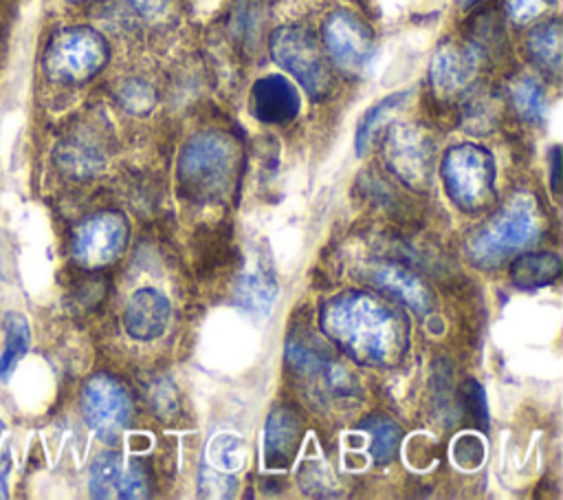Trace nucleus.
Segmentation results:
<instances>
[{
	"mask_svg": "<svg viewBox=\"0 0 563 500\" xmlns=\"http://www.w3.org/2000/svg\"><path fill=\"white\" fill-rule=\"evenodd\" d=\"M321 330L361 366H396L407 352V322L380 297L345 291L321 306Z\"/></svg>",
	"mask_w": 563,
	"mask_h": 500,
	"instance_id": "f257e3e1",
	"label": "nucleus"
},
{
	"mask_svg": "<svg viewBox=\"0 0 563 500\" xmlns=\"http://www.w3.org/2000/svg\"><path fill=\"white\" fill-rule=\"evenodd\" d=\"M242 148L224 130H205L183 145L176 178L183 196L198 205L222 203L238 185Z\"/></svg>",
	"mask_w": 563,
	"mask_h": 500,
	"instance_id": "f03ea898",
	"label": "nucleus"
},
{
	"mask_svg": "<svg viewBox=\"0 0 563 500\" xmlns=\"http://www.w3.org/2000/svg\"><path fill=\"white\" fill-rule=\"evenodd\" d=\"M541 231L537 203L530 194H515L493 218L466 240V256L479 269L499 267L510 253L534 242Z\"/></svg>",
	"mask_w": 563,
	"mask_h": 500,
	"instance_id": "7ed1b4c3",
	"label": "nucleus"
},
{
	"mask_svg": "<svg viewBox=\"0 0 563 500\" xmlns=\"http://www.w3.org/2000/svg\"><path fill=\"white\" fill-rule=\"evenodd\" d=\"M440 174L451 203L466 214L488 209L495 198V159L482 145L457 143L449 148Z\"/></svg>",
	"mask_w": 563,
	"mask_h": 500,
	"instance_id": "20e7f679",
	"label": "nucleus"
},
{
	"mask_svg": "<svg viewBox=\"0 0 563 500\" xmlns=\"http://www.w3.org/2000/svg\"><path fill=\"white\" fill-rule=\"evenodd\" d=\"M110 48L101 33L90 26L57 31L44 51V73L57 84L77 86L92 79L108 62Z\"/></svg>",
	"mask_w": 563,
	"mask_h": 500,
	"instance_id": "39448f33",
	"label": "nucleus"
},
{
	"mask_svg": "<svg viewBox=\"0 0 563 500\" xmlns=\"http://www.w3.org/2000/svg\"><path fill=\"white\" fill-rule=\"evenodd\" d=\"M273 59L288 70L312 99H323L332 90V68L314 40V35L301 26H279L271 35Z\"/></svg>",
	"mask_w": 563,
	"mask_h": 500,
	"instance_id": "423d86ee",
	"label": "nucleus"
},
{
	"mask_svg": "<svg viewBox=\"0 0 563 500\" xmlns=\"http://www.w3.org/2000/svg\"><path fill=\"white\" fill-rule=\"evenodd\" d=\"M385 163L389 172L409 189L422 192L433 178V141L420 126L394 123L385 137Z\"/></svg>",
	"mask_w": 563,
	"mask_h": 500,
	"instance_id": "0eeeda50",
	"label": "nucleus"
},
{
	"mask_svg": "<svg viewBox=\"0 0 563 500\" xmlns=\"http://www.w3.org/2000/svg\"><path fill=\"white\" fill-rule=\"evenodd\" d=\"M128 236V218L121 211H97L75 227L70 238L73 260L84 269H101L125 251Z\"/></svg>",
	"mask_w": 563,
	"mask_h": 500,
	"instance_id": "6e6552de",
	"label": "nucleus"
},
{
	"mask_svg": "<svg viewBox=\"0 0 563 500\" xmlns=\"http://www.w3.org/2000/svg\"><path fill=\"white\" fill-rule=\"evenodd\" d=\"M81 414L103 441H117L130 425L132 403L125 388L110 374H95L81 390Z\"/></svg>",
	"mask_w": 563,
	"mask_h": 500,
	"instance_id": "1a4fd4ad",
	"label": "nucleus"
},
{
	"mask_svg": "<svg viewBox=\"0 0 563 500\" xmlns=\"http://www.w3.org/2000/svg\"><path fill=\"white\" fill-rule=\"evenodd\" d=\"M323 44L334 66L347 77L361 75L374 53L369 26L350 11H334L323 22Z\"/></svg>",
	"mask_w": 563,
	"mask_h": 500,
	"instance_id": "9d476101",
	"label": "nucleus"
},
{
	"mask_svg": "<svg viewBox=\"0 0 563 500\" xmlns=\"http://www.w3.org/2000/svg\"><path fill=\"white\" fill-rule=\"evenodd\" d=\"M90 493L95 498H147L152 482L145 465L139 458L123 460L119 454H101L90 465Z\"/></svg>",
	"mask_w": 563,
	"mask_h": 500,
	"instance_id": "9b49d317",
	"label": "nucleus"
},
{
	"mask_svg": "<svg viewBox=\"0 0 563 500\" xmlns=\"http://www.w3.org/2000/svg\"><path fill=\"white\" fill-rule=\"evenodd\" d=\"M479 66V53L473 44L444 42L438 46L429 77L431 86L440 97H457L471 88Z\"/></svg>",
	"mask_w": 563,
	"mask_h": 500,
	"instance_id": "f8f14e48",
	"label": "nucleus"
},
{
	"mask_svg": "<svg viewBox=\"0 0 563 500\" xmlns=\"http://www.w3.org/2000/svg\"><path fill=\"white\" fill-rule=\"evenodd\" d=\"M303 438L301 416L288 407L279 405L271 412L264 432V458L268 469H286L295 460Z\"/></svg>",
	"mask_w": 563,
	"mask_h": 500,
	"instance_id": "ddd939ff",
	"label": "nucleus"
},
{
	"mask_svg": "<svg viewBox=\"0 0 563 500\" xmlns=\"http://www.w3.org/2000/svg\"><path fill=\"white\" fill-rule=\"evenodd\" d=\"M169 300L156 289H139L123 311V326L130 337L139 341H152L161 337L169 324Z\"/></svg>",
	"mask_w": 563,
	"mask_h": 500,
	"instance_id": "4468645a",
	"label": "nucleus"
},
{
	"mask_svg": "<svg viewBox=\"0 0 563 500\" xmlns=\"http://www.w3.org/2000/svg\"><path fill=\"white\" fill-rule=\"evenodd\" d=\"M253 115L264 123H288L299 112V93L282 75H266L255 81L251 93Z\"/></svg>",
	"mask_w": 563,
	"mask_h": 500,
	"instance_id": "2eb2a0df",
	"label": "nucleus"
},
{
	"mask_svg": "<svg viewBox=\"0 0 563 500\" xmlns=\"http://www.w3.org/2000/svg\"><path fill=\"white\" fill-rule=\"evenodd\" d=\"M372 282L385 293L396 295L400 302H405L411 311L420 315L429 313L433 306L431 289L422 282V278H418L400 264H376L372 269Z\"/></svg>",
	"mask_w": 563,
	"mask_h": 500,
	"instance_id": "dca6fc26",
	"label": "nucleus"
},
{
	"mask_svg": "<svg viewBox=\"0 0 563 500\" xmlns=\"http://www.w3.org/2000/svg\"><path fill=\"white\" fill-rule=\"evenodd\" d=\"M559 275H561V258L552 251L523 253L510 264V280L515 286L523 291L552 284Z\"/></svg>",
	"mask_w": 563,
	"mask_h": 500,
	"instance_id": "f3484780",
	"label": "nucleus"
},
{
	"mask_svg": "<svg viewBox=\"0 0 563 500\" xmlns=\"http://www.w3.org/2000/svg\"><path fill=\"white\" fill-rule=\"evenodd\" d=\"M530 57L548 73H559L563 62V24L559 18L537 24L526 40Z\"/></svg>",
	"mask_w": 563,
	"mask_h": 500,
	"instance_id": "a211bd4d",
	"label": "nucleus"
},
{
	"mask_svg": "<svg viewBox=\"0 0 563 500\" xmlns=\"http://www.w3.org/2000/svg\"><path fill=\"white\" fill-rule=\"evenodd\" d=\"M55 156H57L59 167L66 174L77 176V178H88V176L99 174V170L106 163L103 154L95 145H90L81 139H68V141L59 143Z\"/></svg>",
	"mask_w": 563,
	"mask_h": 500,
	"instance_id": "6ab92c4d",
	"label": "nucleus"
},
{
	"mask_svg": "<svg viewBox=\"0 0 563 500\" xmlns=\"http://www.w3.org/2000/svg\"><path fill=\"white\" fill-rule=\"evenodd\" d=\"M407 99V93H394V95H387L385 99L376 101L361 119L358 128H356V139H354V145H356V152L358 156H363L376 141V137L383 132L385 123L389 121V117L400 108V104Z\"/></svg>",
	"mask_w": 563,
	"mask_h": 500,
	"instance_id": "aec40b11",
	"label": "nucleus"
},
{
	"mask_svg": "<svg viewBox=\"0 0 563 500\" xmlns=\"http://www.w3.org/2000/svg\"><path fill=\"white\" fill-rule=\"evenodd\" d=\"M4 330H7V337H4V350L0 355V379L9 381L13 370L22 361V357L29 352L31 330H29L26 317L20 313H9L4 317Z\"/></svg>",
	"mask_w": 563,
	"mask_h": 500,
	"instance_id": "412c9836",
	"label": "nucleus"
},
{
	"mask_svg": "<svg viewBox=\"0 0 563 500\" xmlns=\"http://www.w3.org/2000/svg\"><path fill=\"white\" fill-rule=\"evenodd\" d=\"M510 101H512L517 115L530 123H539L548 112L545 90L530 75H521L510 81Z\"/></svg>",
	"mask_w": 563,
	"mask_h": 500,
	"instance_id": "4be33fe9",
	"label": "nucleus"
},
{
	"mask_svg": "<svg viewBox=\"0 0 563 500\" xmlns=\"http://www.w3.org/2000/svg\"><path fill=\"white\" fill-rule=\"evenodd\" d=\"M361 430L372 436L369 454L378 465H385L396 456L402 432L394 421H389L387 416H367L361 421Z\"/></svg>",
	"mask_w": 563,
	"mask_h": 500,
	"instance_id": "5701e85b",
	"label": "nucleus"
},
{
	"mask_svg": "<svg viewBox=\"0 0 563 500\" xmlns=\"http://www.w3.org/2000/svg\"><path fill=\"white\" fill-rule=\"evenodd\" d=\"M275 295H277L275 282L255 273L242 275L235 286V302L255 315H268L275 302Z\"/></svg>",
	"mask_w": 563,
	"mask_h": 500,
	"instance_id": "b1692460",
	"label": "nucleus"
},
{
	"mask_svg": "<svg viewBox=\"0 0 563 500\" xmlns=\"http://www.w3.org/2000/svg\"><path fill=\"white\" fill-rule=\"evenodd\" d=\"M117 101L132 115H147L156 104V93L141 79H128L117 88Z\"/></svg>",
	"mask_w": 563,
	"mask_h": 500,
	"instance_id": "393cba45",
	"label": "nucleus"
},
{
	"mask_svg": "<svg viewBox=\"0 0 563 500\" xmlns=\"http://www.w3.org/2000/svg\"><path fill=\"white\" fill-rule=\"evenodd\" d=\"M209 458L213 465H218L222 471H231L242 463V452H240V441L233 436H218L211 445H209Z\"/></svg>",
	"mask_w": 563,
	"mask_h": 500,
	"instance_id": "a878e982",
	"label": "nucleus"
},
{
	"mask_svg": "<svg viewBox=\"0 0 563 500\" xmlns=\"http://www.w3.org/2000/svg\"><path fill=\"white\" fill-rule=\"evenodd\" d=\"M453 458H455V463L460 467H466V469L477 467L482 463V458H484L482 441L477 436H473V434H464L453 445Z\"/></svg>",
	"mask_w": 563,
	"mask_h": 500,
	"instance_id": "bb28decb",
	"label": "nucleus"
},
{
	"mask_svg": "<svg viewBox=\"0 0 563 500\" xmlns=\"http://www.w3.org/2000/svg\"><path fill=\"white\" fill-rule=\"evenodd\" d=\"M552 4V0H508L506 9H508V18L517 24H526L534 18H539L541 13H545V9Z\"/></svg>",
	"mask_w": 563,
	"mask_h": 500,
	"instance_id": "cd10ccee",
	"label": "nucleus"
},
{
	"mask_svg": "<svg viewBox=\"0 0 563 500\" xmlns=\"http://www.w3.org/2000/svg\"><path fill=\"white\" fill-rule=\"evenodd\" d=\"M464 405L468 407V416L473 421H477L482 427H486V423H488L486 399H484V390L477 381H468V385L464 390Z\"/></svg>",
	"mask_w": 563,
	"mask_h": 500,
	"instance_id": "c85d7f7f",
	"label": "nucleus"
},
{
	"mask_svg": "<svg viewBox=\"0 0 563 500\" xmlns=\"http://www.w3.org/2000/svg\"><path fill=\"white\" fill-rule=\"evenodd\" d=\"M145 18H158L165 13L169 0H128Z\"/></svg>",
	"mask_w": 563,
	"mask_h": 500,
	"instance_id": "c756f323",
	"label": "nucleus"
},
{
	"mask_svg": "<svg viewBox=\"0 0 563 500\" xmlns=\"http://www.w3.org/2000/svg\"><path fill=\"white\" fill-rule=\"evenodd\" d=\"M552 187L559 189V148L552 150Z\"/></svg>",
	"mask_w": 563,
	"mask_h": 500,
	"instance_id": "7c9ffc66",
	"label": "nucleus"
},
{
	"mask_svg": "<svg viewBox=\"0 0 563 500\" xmlns=\"http://www.w3.org/2000/svg\"><path fill=\"white\" fill-rule=\"evenodd\" d=\"M475 2H479V0H462L464 7H471V4H475Z\"/></svg>",
	"mask_w": 563,
	"mask_h": 500,
	"instance_id": "2f4dec72",
	"label": "nucleus"
},
{
	"mask_svg": "<svg viewBox=\"0 0 563 500\" xmlns=\"http://www.w3.org/2000/svg\"><path fill=\"white\" fill-rule=\"evenodd\" d=\"M73 2H79V0H73Z\"/></svg>",
	"mask_w": 563,
	"mask_h": 500,
	"instance_id": "473e14b6",
	"label": "nucleus"
}]
</instances>
